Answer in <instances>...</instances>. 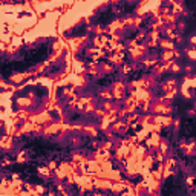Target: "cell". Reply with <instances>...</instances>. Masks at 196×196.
<instances>
[{"label": "cell", "instance_id": "cell-3", "mask_svg": "<svg viewBox=\"0 0 196 196\" xmlns=\"http://www.w3.org/2000/svg\"><path fill=\"white\" fill-rule=\"evenodd\" d=\"M112 80H114V77H111V75H107V77H104L103 80H100V86H104V84H109V83H112Z\"/></svg>", "mask_w": 196, "mask_h": 196}, {"label": "cell", "instance_id": "cell-2", "mask_svg": "<svg viewBox=\"0 0 196 196\" xmlns=\"http://www.w3.org/2000/svg\"><path fill=\"white\" fill-rule=\"evenodd\" d=\"M192 135H193V119L192 118H187L182 123V136L192 138Z\"/></svg>", "mask_w": 196, "mask_h": 196}, {"label": "cell", "instance_id": "cell-1", "mask_svg": "<svg viewBox=\"0 0 196 196\" xmlns=\"http://www.w3.org/2000/svg\"><path fill=\"white\" fill-rule=\"evenodd\" d=\"M49 54V46L43 44V46H39L35 49H31L25 58H22L20 61H14L11 63V68L12 71H25V69H29L32 66H35L37 63L43 61Z\"/></svg>", "mask_w": 196, "mask_h": 196}]
</instances>
